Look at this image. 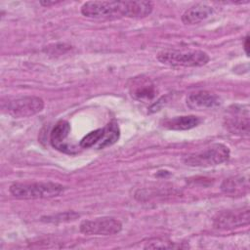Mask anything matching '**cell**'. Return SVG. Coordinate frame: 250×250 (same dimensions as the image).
Listing matches in <instances>:
<instances>
[{
  "label": "cell",
  "mask_w": 250,
  "mask_h": 250,
  "mask_svg": "<svg viewBox=\"0 0 250 250\" xmlns=\"http://www.w3.org/2000/svg\"><path fill=\"white\" fill-rule=\"evenodd\" d=\"M77 217H79V215L75 212H65V213H61L59 215L52 217H46V221L47 222H68V221H72L75 220Z\"/></svg>",
  "instance_id": "cell-17"
},
{
  "label": "cell",
  "mask_w": 250,
  "mask_h": 250,
  "mask_svg": "<svg viewBox=\"0 0 250 250\" xmlns=\"http://www.w3.org/2000/svg\"><path fill=\"white\" fill-rule=\"evenodd\" d=\"M2 108L14 118L28 117L42 111L44 101L36 96H23L3 102Z\"/></svg>",
  "instance_id": "cell-5"
},
{
  "label": "cell",
  "mask_w": 250,
  "mask_h": 250,
  "mask_svg": "<svg viewBox=\"0 0 250 250\" xmlns=\"http://www.w3.org/2000/svg\"><path fill=\"white\" fill-rule=\"evenodd\" d=\"M70 133V125L65 120H60L55 127L52 129L50 134V142L53 147L56 149L65 152L71 153L72 147L68 146L66 143V139Z\"/></svg>",
  "instance_id": "cell-10"
},
{
  "label": "cell",
  "mask_w": 250,
  "mask_h": 250,
  "mask_svg": "<svg viewBox=\"0 0 250 250\" xmlns=\"http://www.w3.org/2000/svg\"><path fill=\"white\" fill-rule=\"evenodd\" d=\"M65 187L53 182L35 183H14L10 186V192L13 196L20 199L49 198L60 195Z\"/></svg>",
  "instance_id": "cell-2"
},
{
  "label": "cell",
  "mask_w": 250,
  "mask_h": 250,
  "mask_svg": "<svg viewBox=\"0 0 250 250\" xmlns=\"http://www.w3.org/2000/svg\"><path fill=\"white\" fill-rule=\"evenodd\" d=\"M150 1H88L81 7L83 16L93 20L145 18L152 12Z\"/></svg>",
  "instance_id": "cell-1"
},
{
  "label": "cell",
  "mask_w": 250,
  "mask_h": 250,
  "mask_svg": "<svg viewBox=\"0 0 250 250\" xmlns=\"http://www.w3.org/2000/svg\"><path fill=\"white\" fill-rule=\"evenodd\" d=\"M156 92L154 89V86L150 83L143 82L141 85L134 86V89L132 91V96L139 100V101H149L152 98H154Z\"/></svg>",
  "instance_id": "cell-15"
},
{
  "label": "cell",
  "mask_w": 250,
  "mask_h": 250,
  "mask_svg": "<svg viewBox=\"0 0 250 250\" xmlns=\"http://www.w3.org/2000/svg\"><path fill=\"white\" fill-rule=\"evenodd\" d=\"M229 148L223 144H213L203 150L186 156L184 162L192 167H210L226 162L229 157Z\"/></svg>",
  "instance_id": "cell-4"
},
{
  "label": "cell",
  "mask_w": 250,
  "mask_h": 250,
  "mask_svg": "<svg viewBox=\"0 0 250 250\" xmlns=\"http://www.w3.org/2000/svg\"><path fill=\"white\" fill-rule=\"evenodd\" d=\"M187 104L191 109L214 108L221 104L220 98L208 91H197L187 97Z\"/></svg>",
  "instance_id": "cell-9"
},
{
  "label": "cell",
  "mask_w": 250,
  "mask_h": 250,
  "mask_svg": "<svg viewBox=\"0 0 250 250\" xmlns=\"http://www.w3.org/2000/svg\"><path fill=\"white\" fill-rule=\"evenodd\" d=\"M79 229L82 233L87 235H112L122 229V224L112 217H101L82 221Z\"/></svg>",
  "instance_id": "cell-6"
},
{
  "label": "cell",
  "mask_w": 250,
  "mask_h": 250,
  "mask_svg": "<svg viewBox=\"0 0 250 250\" xmlns=\"http://www.w3.org/2000/svg\"><path fill=\"white\" fill-rule=\"evenodd\" d=\"M120 137V129L115 121L109 122L104 128H103V135L95 146L98 149H102L115 144Z\"/></svg>",
  "instance_id": "cell-13"
},
{
  "label": "cell",
  "mask_w": 250,
  "mask_h": 250,
  "mask_svg": "<svg viewBox=\"0 0 250 250\" xmlns=\"http://www.w3.org/2000/svg\"><path fill=\"white\" fill-rule=\"evenodd\" d=\"M157 60L169 66L194 67L205 65L210 58L207 53L200 50H163L157 54Z\"/></svg>",
  "instance_id": "cell-3"
},
{
  "label": "cell",
  "mask_w": 250,
  "mask_h": 250,
  "mask_svg": "<svg viewBox=\"0 0 250 250\" xmlns=\"http://www.w3.org/2000/svg\"><path fill=\"white\" fill-rule=\"evenodd\" d=\"M102 135H103V128H100L88 133L80 141V146L84 148L95 146L100 141Z\"/></svg>",
  "instance_id": "cell-16"
},
{
  "label": "cell",
  "mask_w": 250,
  "mask_h": 250,
  "mask_svg": "<svg viewBox=\"0 0 250 250\" xmlns=\"http://www.w3.org/2000/svg\"><path fill=\"white\" fill-rule=\"evenodd\" d=\"M201 122L200 118L195 115L176 116L172 118H166L161 121V126L169 130H189L196 127Z\"/></svg>",
  "instance_id": "cell-12"
},
{
  "label": "cell",
  "mask_w": 250,
  "mask_h": 250,
  "mask_svg": "<svg viewBox=\"0 0 250 250\" xmlns=\"http://www.w3.org/2000/svg\"><path fill=\"white\" fill-rule=\"evenodd\" d=\"M221 189L226 194H230V195L244 194L248 189V181L243 177L229 178L222 183Z\"/></svg>",
  "instance_id": "cell-14"
},
{
  "label": "cell",
  "mask_w": 250,
  "mask_h": 250,
  "mask_svg": "<svg viewBox=\"0 0 250 250\" xmlns=\"http://www.w3.org/2000/svg\"><path fill=\"white\" fill-rule=\"evenodd\" d=\"M248 206L236 210H228L221 212L214 219V228L217 229H232L235 228L243 227L249 224L250 215H249Z\"/></svg>",
  "instance_id": "cell-7"
},
{
  "label": "cell",
  "mask_w": 250,
  "mask_h": 250,
  "mask_svg": "<svg viewBox=\"0 0 250 250\" xmlns=\"http://www.w3.org/2000/svg\"><path fill=\"white\" fill-rule=\"evenodd\" d=\"M57 3H59V1H41L40 2V4L42 6H45V7H48V6H51V5H55Z\"/></svg>",
  "instance_id": "cell-20"
},
{
  "label": "cell",
  "mask_w": 250,
  "mask_h": 250,
  "mask_svg": "<svg viewBox=\"0 0 250 250\" xmlns=\"http://www.w3.org/2000/svg\"><path fill=\"white\" fill-rule=\"evenodd\" d=\"M226 126L232 133L240 136H248L249 134V111L248 107L233 106L230 115L226 118Z\"/></svg>",
  "instance_id": "cell-8"
},
{
  "label": "cell",
  "mask_w": 250,
  "mask_h": 250,
  "mask_svg": "<svg viewBox=\"0 0 250 250\" xmlns=\"http://www.w3.org/2000/svg\"><path fill=\"white\" fill-rule=\"evenodd\" d=\"M145 248H182L181 245H177L172 242H165L163 240L156 239L155 241H150Z\"/></svg>",
  "instance_id": "cell-18"
},
{
  "label": "cell",
  "mask_w": 250,
  "mask_h": 250,
  "mask_svg": "<svg viewBox=\"0 0 250 250\" xmlns=\"http://www.w3.org/2000/svg\"><path fill=\"white\" fill-rule=\"evenodd\" d=\"M213 14V8L209 5L198 3L188 8L182 15V21L185 24H196Z\"/></svg>",
  "instance_id": "cell-11"
},
{
  "label": "cell",
  "mask_w": 250,
  "mask_h": 250,
  "mask_svg": "<svg viewBox=\"0 0 250 250\" xmlns=\"http://www.w3.org/2000/svg\"><path fill=\"white\" fill-rule=\"evenodd\" d=\"M244 52L246 54V56H249V35L247 34L245 39H244Z\"/></svg>",
  "instance_id": "cell-19"
}]
</instances>
